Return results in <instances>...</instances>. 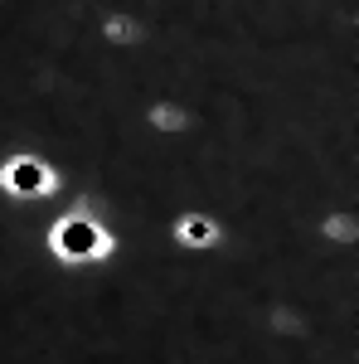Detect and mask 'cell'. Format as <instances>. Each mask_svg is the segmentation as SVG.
I'll return each mask as SVG.
<instances>
[{
    "mask_svg": "<svg viewBox=\"0 0 359 364\" xmlns=\"http://www.w3.org/2000/svg\"><path fill=\"white\" fill-rule=\"evenodd\" d=\"M0 190L20 195V199H39L54 190V170L44 166V161H34V156H15V161L0 166Z\"/></svg>",
    "mask_w": 359,
    "mask_h": 364,
    "instance_id": "7a4b0ae2",
    "label": "cell"
},
{
    "mask_svg": "<svg viewBox=\"0 0 359 364\" xmlns=\"http://www.w3.org/2000/svg\"><path fill=\"white\" fill-rule=\"evenodd\" d=\"M180 243H190V248H204V243H214V224H209L204 214H190V219H180Z\"/></svg>",
    "mask_w": 359,
    "mask_h": 364,
    "instance_id": "3957f363",
    "label": "cell"
},
{
    "mask_svg": "<svg viewBox=\"0 0 359 364\" xmlns=\"http://www.w3.org/2000/svg\"><path fill=\"white\" fill-rule=\"evenodd\" d=\"M49 248H54L63 262H97V257L117 252V238H112L102 224H92L87 214H68V219L54 228Z\"/></svg>",
    "mask_w": 359,
    "mask_h": 364,
    "instance_id": "6da1fadb",
    "label": "cell"
}]
</instances>
